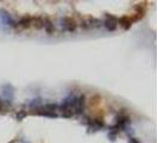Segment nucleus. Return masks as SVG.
I'll use <instances>...</instances> for the list:
<instances>
[{"label": "nucleus", "mask_w": 158, "mask_h": 143, "mask_svg": "<svg viewBox=\"0 0 158 143\" xmlns=\"http://www.w3.org/2000/svg\"><path fill=\"white\" fill-rule=\"evenodd\" d=\"M105 24H106V26L108 28V29H115V26H117V22H115V19L113 18V17H108V19L105 22Z\"/></svg>", "instance_id": "1"}]
</instances>
